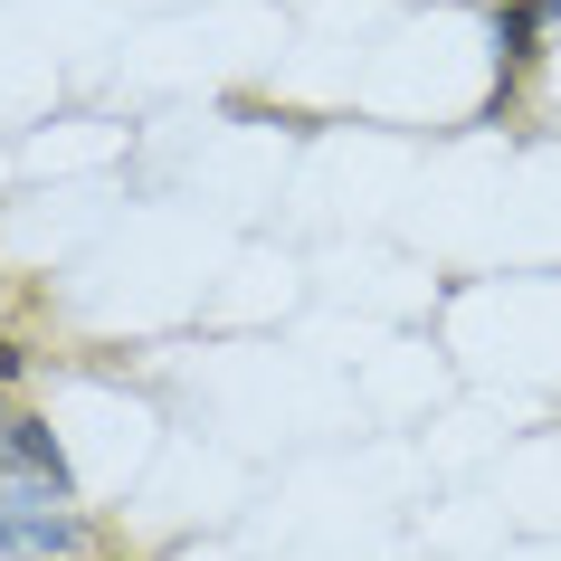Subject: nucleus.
<instances>
[{"mask_svg":"<svg viewBox=\"0 0 561 561\" xmlns=\"http://www.w3.org/2000/svg\"><path fill=\"white\" fill-rule=\"evenodd\" d=\"M0 552H20V561H87L77 495H58V485H38V476L0 467Z\"/></svg>","mask_w":561,"mask_h":561,"instance_id":"f257e3e1","label":"nucleus"},{"mask_svg":"<svg viewBox=\"0 0 561 561\" xmlns=\"http://www.w3.org/2000/svg\"><path fill=\"white\" fill-rule=\"evenodd\" d=\"M0 467H10V476H38V485H58V495H77L67 447L48 438V419H0Z\"/></svg>","mask_w":561,"mask_h":561,"instance_id":"f03ea898","label":"nucleus"},{"mask_svg":"<svg viewBox=\"0 0 561 561\" xmlns=\"http://www.w3.org/2000/svg\"><path fill=\"white\" fill-rule=\"evenodd\" d=\"M533 38H542V10H533V0H495V115H504V95L524 87V67L542 58V48H533Z\"/></svg>","mask_w":561,"mask_h":561,"instance_id":"7ed1b4c3","label":"nucleus"},{"mask_svg":"<svg viewBox=\"0 0 561 561\" xmlns=\"http://www.w3.org/2000/svg\"><path fill=\"white\" fill-rule=\"evenodd\" d=\"M20 362H30V353H20V343H0V390L20 381Z\"/></svg>","mask_w":561,"mask_h":561,"instance_id":"20e7f679","label":"nucleus"},{"mask_svg":"<svg viewBox=\"0 0 561 561\" xmlns=\"http://www.w3.org/2000/svg\"><path fill=\"white\" fill-rule=\"evenodd\" d=\"M533 10H542V20H561V0H533Z\"/></svg>","mask_w":561,"mask_h":561,"instance_id":"39448f33","label":"nucleus"}]
</instances>
